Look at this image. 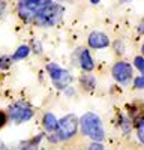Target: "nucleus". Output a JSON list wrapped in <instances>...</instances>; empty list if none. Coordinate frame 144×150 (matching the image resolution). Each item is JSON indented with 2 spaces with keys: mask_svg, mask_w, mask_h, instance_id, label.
Masks as SVG:
<instances>
[{
  "mask_svg": "<svg viewBox=\"0 0 144 150\" xmlns=\"http://www.w3.org/2000/svg\"><path fill=\"white\" fill-rule=\"evenodd\" d=\"M42 126L48 134H56L57 126H59V120L56 119V116L53 112H45L42 117Z\"/></svg>",
  "mask_w": 144,
  "mask_h": 150,
  "instance_id": "nucleus-10",
  "label": "nucleus"
},
{
  "mask_svg": "<svg viewBox=\"0 0 144 150\" xmlns=\"http://www.w3.org/2000/svg\"><path fill=\"white\" fill-rule=\"evenodd\" d=\"M110 39L104 32H92L89 36V47L93 50H104L110 47Z\"/></svg>",
  "mask_w": 144,
  "mask_h": 150,
  "instance_id": "nucleus-8",
  "label": "nucleus"
},
{
  "mask_svg": "<svg viewBox=\"0 0 144 150\" xmlns=\"http://www.w3.org/2000/svg\"><path fill=\"white\" fill-rule=\"evenodd\" d=\"M78 65L84 72H92L95 68V62L90 56V51L87 48H81L80 50V57H78Z\"/></svg>",
  "mask_w": 144,
  "mask_h": 150,
  "instance_id": "nucleus-9",
  "label": "nucleus"
},
{
  "mask_svg": "<svg viewBox=\"0 0 144 150\" xmlns=\"http://www.w3.org/2000/svg\"><path fill=\"white\" fill-rule=\"evenodd\" d=\"M122 129H123L126 134L129 132L131 128H129V125H128V119H122Z\"/></svg>",
  "mask_w": 144,
  "mask_h": 150,
  "instance_id": "nucleus-20",
  "label": "nucleus"
},
{
  "mask_svg": "<svg viewBox=\"0 0 144 150\" xmlns=\"http://www.w3.org/2000/svg\"><path fill=\"white\" fill-rule=\"evenodd\" d=\"M33 114H35V111H33L32 105L24 101H18L15 104H12L8 110V119L17 125L29 122L33 117Z\"/></svg>",
  "mask_w": 144,
  "mask_h": 150,
  "instance_id": "nucleus-4",
  "label": "nucleus"
},
{
  "mask_svg": "<svg viewBox=\"0 0 144 150\" xmlns=\"http://www.w3.org/2000/svg\"><path fill=\"white\" fill-rule=\"evenodd\" d=\"M80 84L83 86L84 90L89 92V90H93L96 87V80H95V77L90 72H86V74H83L80 77Z\"/></svg>",
  "mask_w": 144,
  "mask_h": 150,
  "instance_id": "nucleus-11",
  "label": "nucleus"
},
{
  "mask_svg": "<svg viewBox=\"0 0 144 150\" xmlns=\"http://www.w3.org/2000/svg\"><path fill=\"white\" fill-rule=\"evenodd\" d=\"M78 131V117L75 114H66L59 120L57 126V140H71Z\"/></svg>",
  "mask_w": 144,
  "mask_h": 150,
  "instance_id": "nucleus-5",
  "label": "nucleus"
},
{
  "mask_svg": "<svg viewBox=\"0 0 144 150\" xmlns=\"http://www.w3.org/2000/svg\"><path fill=\"white\" fill-rule=\"evenodd\" d=\"M53 0H20L18 2V15L24 21H32L38 12L42 11Z\"/></svg>",
  "mask_w": 144,
  "mask_h": 150,
  "instance_id": "nucleus-3",
  "label": "nucleus"
},
{
  "mask_svg": "<svg viewBox=\"0 0 144 150\" xmlns=\"http://www.w3.org/2000/svg\"><path fill=\"white\" fill-rule=\"evenodd\" d=\"M14 63L12 62V59H11V56H2L0 57V69H9V66Z\"/></svg>",
  "mask_w": 144,
  "mask_h": 150,
  "instance_id": "nucleus-14",
  "label": "nucleus"
},
{
  "mask_svg": "<svg viewBox=\"0 0 144 150\" xmlns=\"http://www.w3.org/2000/svg\"><path fill=\"white\" fill-rule=\"evenodd\" d=\"M30 45H21V47H18L17 48V51L11 56V59H12V62H20V60H23V59H26L29 54H30Z\"/></svg>",
  "mask_w": 144,
  "mask_h": 150,
  "instance_id": "nucleus-12",
  "label": "nucleus"
},
{
  "mask_svg": "<svg viewBox=\"0 0 144 150\" xmlns=\"http://www.w3.org/2000/svg\"><path fill=\"white\" fill-rule=\"evenodd\" d=\"M65 15V8L59 3H50L47 5L42 11L38 12L32 21L36 24V26H41V27H51V26H57L59 23H62Z\"/></svg>",
  "mask_w": 144,
  "mask_h": 150,
  "instance_id": "nucleus-2",
  "label": "nucleus"
},
{
  "mask_svg": "<svg viewBox=\"0 0 144 150\" xmlns=\"http://www.w3.org/2000/svg\"><path fill=\"white\" fill-rule=\"evenodd\" d=\"M111 72H113L114 80L119 84H123V86H126L132 80V77H134V69H132V66L128 63V62H123V60L117 62V63L113 66Z\"/></svg>",
  "mask_w": 144,
  "mask_h": 150,
  "instance_id": "nucleus-7",
  "label": "nucleus"
},
{
  "mask_svg": "<svg viewBox=\"0 0 144 150\" xmlns=\"http://www.w3.org/2000/svg\"><path fill=\"white\" fill-rule=\"evenodd\" d=\"M134 66L137 68L138 72H143V57H141V56L135 57V60H134Z\"/></svg>",
  "mask_w": 144,
  "mask_h": 150,
  "instance_id": "nucleus-17",
  "label": "nucleus"
},
{
  "mask_svg": "<svg viewBox=\"0 0 144 150\" xmlns=\"http://www.w3.org/2000/svg\"><path fill=\"white\" fill-rule=\"evenodd\" d=\"M101 0H90V3H93V5H96V3H99Z\"/></svg>",
  "mask_w": 144,
  "mask_h": 150,
  "instance_id": "nucleus-23",
  "label": "nucleus"
},
{
  "mask_svg": "<svg viewBox=\"0 0 144 150\" xmlns=\"http://www.w3.org/2000/svg\"><path fill=\"white\" fill-rule=\"evenodd\" d=\"M6 122H8V114L5 111H0V129L6 125Z\"/></svg>",
  "mask_w": 144,
  "mask_h": 150,
  "instance_id": "nucleus-19",
  "label": "nucleus"
},
{
  "mask_svg": "<svg viewBox=\"0 0 144 150\" xmlns=\"http://www.w3.org/2000/svg\"><path fill=\"white\" fill-rule=\"evenodd\" d=\"M47 72H48V75H50V78H51L56 89L66 90L69 87V84L72 81V75L66 69L60 68L57 63H48L47 65Z\"/></svg>",
  "mask_w": 144,
  "mask_h": 150,
  "instance_id": "nucleus-6",
  "label": "nucleus"
},
{
  "mask_svg": "<svg viewBox=\"0 0 144 150\" xmlns=\"http://www.w3.org/2000/svg\"><path fill=\"white\" fill-rule=\"evenodd\" d=\"M0 150H8V149L5 147V144H3L2 141H0Z\"/></svg>",
  "mask_w": 144,
  "mask_h": 150,
  "instance_id": "nucleus-22",
  "label": "nucleus"
},
{
  "mask_svg": "<svg viewBox=\"0 0 144 150\" xmlns=\"http://www.w3.org/2000/svg\"><path fill=\"white\" fill-rule=\"evenodd\" d=\"M78 125L84 137H89L93 141H104L105 138V129L102 120L95 112H86L81 119H78Z\"/></svg>",
  "mask_w": 144,
  "mask_h": 150,
  "instance_id": "nucleus-1",
  "label": "nucleus"
},
{
  "mask_svg": "<svg viewBox=\"0 0 144 150\" xmlns=\"http://www.w3.org/2000/svg\"><path fill=\"white\" fill-rule=\"evenodd\" d=\"M89 150H105V149H104L102 141H93V143L89 146Z\"/></svg>",
  "mask_w": 144,
  "mask_h": 150,
  "instance_id": "nucleus-16",
  "label": "nucleus"
},
{
  "mask_svg": "<svg viewBox=\"0 0 144 150\" xmlns=\"http://www.w3.org/2000/svg\"><path fill=\"white\" fill-rule=\"evenodd\" d=\"M143 125H144V122H143V119L140 117V119H138V125H137V135H138L140 143H143V140H144V137H143V132H144Z\"/></svg>",
  "mask_w": 144,
  "mask_h": 150,
  "instance_id": "nucleus-15",
  "label": "nucleus"
},
{
  "mask_svg": "<svg viewBox=\"0 0 144 150\" xmlns=\"http://www.w3.org/2000/svg\"><path fill=\"white\" fill-rule=\"evenodd\" d=\"M134 87H137V89H143L144 87V80H143V75H140V77H137L135 80H134Z\"/></svg>",
  "mask_w": 144,
  "mask_h": 150,
  "instance_id": "nucleus-18",
  "label": "nucleus"
},
{
  "mask_svg": "<svg viewBox=\"0 0 144 150\" xmlns=\"http://www.w3.org/2000/svg\"><path fill=\"white\" fill-rule=\"evenodd\" d=\"M5 8H6V2L5 0H0V18H2L3 12H5Z\"/></svg>",
  "mask_w": 144,
  "mask_h": 150,
  "instance_id": "nucleus-21",
  "label": "nucleus"
},
{
  "mask_svg": "<svg viewBox=\"0 0 144 150\" xmlns=\"http://www.w3.org/2000/svg\"><path fill=\"white\" fill-rule=\"evenodd\" d=\"M42 140V135H36L35 138L29 140L27 143H23L17 150H38L39 149V143Z\"/></svg>",
  "mask_w": 144,
  "mask_h": 150,
  "instance_id": "nucleus-13",
  "label": "nucleus"
}]
</instances>
